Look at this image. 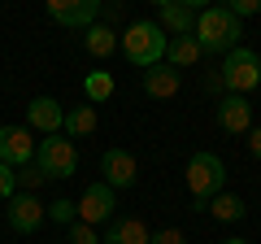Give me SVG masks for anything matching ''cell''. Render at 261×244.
<instances>
[{
  "instance_id": "obj_23",
  "label": "cell",
  "mask_w": 261,
  "mask_h": 244,
  "mask_svg": "<svg viewBox=\"0 0 261 244\" xmlns=\"http://www.w3.org/2000/svg\"><path fill=\"white\" fill-rule=\"evenodd\" d=\"M9 197H18V170L0 161V201H9Z\"/></svg>"
},
{
  "instance_id": "obj_21",
  "label": "cell",
  "mask_w": 261,
  "mask_h": 244,
  "mask_svg": "<svg viewBox=\"0 0 261 244\" xmlns=\"http://www.w3.org/2000/svg\"><path fill=\"white\" fill-rule=\"evenodd\" d=\"M48 218H53V223H65V227H70V223H79V205H74V201H53V205H48Z\"/></svg>"
},
{
  "instance_id": "obj_13",
  "label": "cell",
  "mask_w": 261,
  "mask_h": 244,
  "mask_svg": "<svg viewBox=\"0 0 261 244\" xmlns=\"http://www.w3.org/2000/svg\"><path fill=\"white\" fill-rule=\"evenodd\" d=\"M140 87L152 101H170V96H178V87H183V75H178L174 66H166V61H157V66H148L140 75Z\"/></svg>"
},
{
  "instance_id": "obj_12",
  "label": "cell",
  "mask_w": 261,
  "mask_h": 244,
  "mask_svg": "<svg viewBox=\"0 0 261 244\" xmlns=\"http://www.w3.org/2000/svg\"><path fill=\"white\" fill-rule=\"evenodd\" d=\"M218 127L222 131H231V135H248V127H252V105H248V96H218Z\"/></svg>"
},
{
  "instance_id": "obj_30",
  "label": "cell",
  "mask_w": 261,
  "mask_h": 244,
  "mask_svg": "<svg viewBox=\"0 0 261 244\" xmlns=\"http://www.w3.org/2000/svg\"><path fill=\"white\" fill-rule=\"evenodd\" d=\"M222 244H252V240H244V235H231V240H222Z\"/></svg>"
},
{
  "instance_id": "obj_29",
  "label": "cell",
  "mask_w": 261,
  "mask_h": 244,
  "mask_svg": "<svg viewBox=\"0 0 261 244\" xmlns=\"http://www.w3.org/2000/svg\"><path fill=\"white\" fill-rule=\"evenodd\" d=\"M205 87H209V92H226V87H222V75H205Z\"/></svg>"
},
{
  "instance_id": "obj_6",
  "label": "cell",
  "mask_w": 261,
  "mask_h": 244,
  "mask_svg": "<svg viewBox=\"0 0 261 244\" xmlns=\"http://www.w3.org/2000/svg\"><path fill=\"white\" fill-rule=\"evenodd\" d=\"M205 9L200 0H157V27L166 31L170 39L192 35L196 31V13Z\"/></svg>"
},
{
  "instance_id": "obj_15",
  "label": "cell",
  "mask_w": 261,
  "mask_h": 244,
  "mask_svg": "<svg viewBox=\"0 0 261 244\" xmlns=\"http://www.w3.org/2000/svg\"><path fill=\"white\" fill-rule=\"evenodd\" d=\"M148 235L152 231L140 223V218H113L100 244H148Z\"/></svg>"
},
{
  "instance_id": "obj_17",
  "label": "cell",
  "mask_w": 261,
  "mask_h": 244,
  "mask_svg": "<svg viewBox=\"0 0 261 244\" xmlns=\"http://www.w3.org/2000/svg\"><path fill=\"white\" fill-rule=\"evenodd\" d=\"M96 127H100V113H96V105H79V109H70V113H65V122H61L65 140H79V135H92Z\"/></svg>"
},
{
  "instance_id": "obj_19",
  "label": "cell",
  "mask_w": 261,
  "mask_h": 244,
  "mask_svg": "<svg viewBox=\"0 0 261 244\" xmlns=\"http://www.w3.org/2000/svg\"><path fill=\"white\" fill-rule=\"evenodd\" d=\"M244 197H235V192H218L214 201H205V214H214L218 223H240L244 218Z\"/></svg>"
},
{
  "instance_id": "obj_24",
  "label": "cell",
  "mask_w": 261,
  "mask_h": 244,
  "mask_svg": "<svg viewBox=\"0 0 261 244\" xmlns=\"http://www.w3.org/2000/svg\"><path fill=\"white\" fill-rule=\"evenodd\" d=\"M70 244H100V235L87 223H70Z\"/></svg>"
},
{
  "instance_id": "obj_1",
  "label": "cell",
  "mask_w": 261,
  "mask_h": 244,
  "mask_svg": "<svg viewBox=\"0 0 261 244\" xmlns=\"http://www.w3.org/2000/svg\"><path fill=\"white\" fill-rule=\"evenodd\" d=\"M240 35H244V22L235 18L226 5H214V9H200L196 13V31L192 39L200 44V53H231V48H240Z\"/></svg>"
},
{
  "instance_id": "obj_5",
  "label": "cell",
  "mask_w": 261,
  "mask_h": 244,
  "mask_svg": "<svg viewBox=\"0 0 261 244\" xmlns=\"http://www.w3.org/2000/svg\"><path fill=\"white\" fill-rule=\"evenodd\" d=\"M35 166L44 170V179H74L79 175V149L65 135H44L35 144Z\"/></svg>"
},
{
  "instance_id": "obj_28",
  "label": "cell",
  "mask_w": 261,
  "mask_h": 244,
  "mask_svg": "<svg viewBox=\"0 0 261 244\" xmlns=\"http://www.w3.org/2000/svg\"><path fill=\"white\" fill-rule=\"evenodd\" d=\"M248 153L261 161V122H257V127H248Z\"/></svg>"
},
{
  "instance_id": "obj_14",
  "label": "cell",
  "mask_w": 261,
  "mask_h": 244,
  "mask_svg": "<svg viewBox=\"0 0 261 244\" xmlns=\"http://www.w3.org/2000/svg\"><path fill=\"white\" fill-rule=\"evenodd\" d=\"M65 122V109L53 101V96H35V101L27 105V127L31 131H44V135H57Z\"/></svg>"
},
{
  "instance_id": "obj_7",
  "label": "cell",
  "mask_w": 261,
  "mask_h": 244,
  "mask_svg": "<svg viewBox=\"0 0 261 244\" xmlns=\"http://www.w3.org/2000/svg\"><path fill=\"white\" fill-rule=\"evenodd\" d=\"M48 18L57 27L83 35L92 22H100V0H48Z\"/></svg>"
},
{
  "instance_id": "obj_22",
  "label": "cell",
  "mask_w": 261,
  "mask_h": 244,
  "mask_svg": "<svg viewBox=\"0 0 261 244\" xmlns=\"http://www.w3.org/2000/svg\"><path fill=\"white\" fill-rule=\"evenodd\" d=\"M39 183H44V170H39L35 161H27V166H18V188H22V192H35Z\"/></svg>"
},
{
  "instance_id": "obj_9",
  "label": "cell",
  "mask_w": 261,
  "mask_h": 244,
  "mask_svg": "<svg viewBox=\"0 0 261 244\" xmlns=\"http://www.w3.org/2000/svg\"><path fill=\"white\" fill-rule=\"evenodd\" d=\"M0 161L13 166V170L35 161V135H31V127H0Z\"/></svg>"
},
{
  "instance_id": "obj_4",
  "label": "cell",
  "mask_w": 261,
  "mask_h": 244,
  "mask_svg": "<svg viewBox=\"0 0 261 244\" xmlns=\"http://www.w3.org/2000/svg\"><path fill=\"white\" fill-rule=\"evenodd\" d=\"M222 87L231 96H248V92H257L261 87V57H257V48H231V53L222 57Z\"/></svg>"
},
{
  "instance_id": "obj_25",
  "label": "cell",
  "mask_w": 261,
  "mask_h": 244,
  "mask_svg": "<svg viewBox=\"0 0 261 244\" xmlns=\"http://www.w3.org/2000/svg\"><path fill=\"white\" fill-rule=\"evenodd\" d=\"M148 244H187V235L178 231V227H161V231L148 235Z\"/></svg>"
},
{
  "instance_id": "obj_11",
  "label": "cell",
  "mask_w": 261,
  "mask_h": 244,
  "mask_svg": "<svg viewBox=\"0 0 261 244\" xmlns=\"http://www.w3.org/2000/svg\"><path fill=\"white\" fill-rule=\"evenodd\" d=\"M44 214H48V209L39 205L31 192H18V197H9V227H13L18 235L39 231V227H44Z\"/></svg>"
},
{
  "instance_id": "obj_2",
  "label": "cell",
  "mask_w": 261,
  "mask_h": 244,
  "mask_svg": "<svg viewBox=\"0 0 261 244\" xmlns=\"http://www.w3.org/2000/svg\"><path fill=\"white\" fill-rule=\"evenodd\" d=\"M183 179H187V192H192L196 209H205V201H214L218 192L226 188V161L218 157V153L200 149V153H192V157H187Z\"/></svg>"
},
{
  "instance_id": "obj_10",
  "label": "cell",
  "mask_w": 261,
  "mask_h": 244,
  "mask_svg": "<svg viewBox=\"0 0 261 244\" xmlns=\"http://www.w3.org/2000/svg\"><path fill=\"white\" fill-rule=\"evenodd\" d=\"M113 188H105V183H92V188L83 192V201H79V223L96 227V223H113Z\"/></svg>"
},
{
  "instance_id": "obj_18",
  "label": "cell",
  "mask_w": 261,
  "mask_h": 244,
  "mask_svg": "<svg viewBox=\"0 0 261 244\" xmlns=\"http://www.w3.org/2000/svg\"><path fill=\"white\" fill-rule=\"evenodd\" d=\"M83 48L92 57H113V48H118V31L105 27V22H92V27L83 31Z\"/></svg>"
},
{
  "instance_id": "obj_3",
  "label": "cell",
  "mask_w": 261,
  "mask_h": 244,
  "mask_svg": "<svg viewBox=\"0 0 261 244\" xmlns=\"http://www.w3.org/2000/svg\"><path fill=\"white\" fill-rule=\"evenodd\" d=\"M166 44H170V35L157 27V22H130V27L118 35V48L126 53L130 66H140V70L157 66L161 57H166Z\"/></svg>"
},
{
  "instance_id": "obj_26",
  "label": "cell",
  "mask_w": 261,
  "mask_h": 244,
  "mask_svg": "<svg viewBox=\"0 0 261 244\" xmlns=\"http://www.w3.org/2000/svg\"><path fill=\"white\" fill-rule=\"evenodd\" d=\"M226 9H231L235 13V18H257V13H261V0H231V5H226Z\"/></svg>"
},
{
  "instance_id": "obj_20",
  "label": "cell",
  "mask_w": 261,
  "mask_h": 244,
  "mask_svg": "<svg viewBox=\"0 0 261 244\" xmlns=\"http://www.w3.org/2000/svg\"><path fill=\"white\" fill-rule=\"evenodd\" d=\"M83 92H87V105H105L113 96V75L109 70H92L83 79Z\"/></svg>"
},
{
  "instance_id": "obj_16",
  "label": "cell",
  "mask_w": 261,
  "mask_h": 244,
  "mask_svg": "<svg viewBox=\"0 0 261 244\" xmlns=\"http://www.w3.org/2000/svg\"><path fill=\"white\" fill-rule=\"evenodd\" d=\"M200 57H205V53H200V44H196L192 35H178V39H170V44H166V66H174L178 75H183L187 66H196Z\"/></svg>"
},
{
  "instance_id": "obj_8",
  "label": "cell",
  "mask_w": 261,
  "mask_h": 244,
  "mask_svg": "<svg viewBox=\"0 0 261 244\" xmlns=\"http://www.w3.org/2000/svg\"><path fill=\"white\" fill-rule=\"evenodd\" d=\"M100 183L105 188H113V192H122V188H135V179H140V166H135V157H130L126 149H105V157H100Z\"/></svg>"
},
{
  "instance_id": "obj_27",
  "label": "cell",
  "mask_w": 261,
  "mask_h": 244,
  "mask_svg": "<svg viewBox=\"0 0 261 244\" xmlns=\"http://www.w3.org/2000/svg\"><path fill=\"white\" fill-rule=\"evenodd\" d=\"M100 18H105V27H118V22L126 18V9H122L118 0H113V5H100Z\"/></svg>"
}]
</instances>
